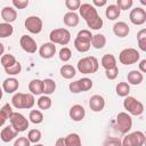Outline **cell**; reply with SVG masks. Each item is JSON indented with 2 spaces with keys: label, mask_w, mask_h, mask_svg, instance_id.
Here are the masks:
<instances>
[{
  "label": "cell",
  "mask_w": 146,
  "mask_h": 146,
  "mask_svg": "<svg viewBox=\"0 0 146 146\" xmlns=\"http://www.w3.org/2000/svg\"><path fill=\"white\" fill-rule=\"evenodd\" d=\"M92 34L89 30H81L74 39V48L79 52H87L91 47Z\"/></svg>",
  "instance_id": "6da1fadb"
},
{
  "label": "cell",
  "mask_w": 146,
  "mask_h": 146,
  "mask_svg": "<svg viewBox=\"0 0 146 146\" xmlns=\"http://www.w3.org/2000/svg\"><path fill=\"white\" fill-rule=\"evenodd\" d=\"M78 71L82 74H92L98 71L99 63L95 56H88L81 58L76 64Z\"/></svg>",
  "instance_id": "7a4b0ae2"
},
{
  "label": "cell",
  "mask_w": 146,
  "mask_h": 146,
  "mask_svg": "<svg viewBox=\"0 0 146 146\" xmlns=\"http://www.w3.org/2000/svg\"><path fill=\"white\" fill-rule=\"evenodd\" d=\"M50 42L54 44H60V46H66L70 40H71V33L67 29H55L50 32L49 34Z\"/></svg>",
  "instance_id": "3957f363"
},
{
  "label": "cell",
  "mask_w": 146,
  "mask_h": 146,
  "mask_svg": "<svg viewBox=\"0 0 146 146\" xmlns=\"http://www.w3.org/2000/svg\"><path fill=\"white\" fill-rule=\"evenodd\" d=\"M123 107L127 111L128 114L130 115H141L144 112V105L141 102H139L138 99H136L135 97L131 96H127L123 100Z\"/></svg>",
  "instance_id": "277c9868"
},
{
  "label": "cell",
  "mask_w": 146,
  "mask_h": 146,
  "mask_svg": "<svg viewBox=\"0 0 146 146\" xmlns=\"http://www.w3.org/2000/svg\"><path fill=\"white\" fill-rule=\"evenodd\" d=\"M139 58H140V54L135 48H125V49L121 50V52L119 55V60L123 65L136 64L139 60Z\"/></svg>",
  "instance_id": "5b68a950"
},
{
  "label": "cell",
  "mask_w": 146,
  "mask_h": 146,
  "mask_svg": "<svg viewBox=\"0 0 146 146\" xmlns=\"http://www.w3.org/2000/svg\"><path fill=\"white\" fill-rule=\"evenodd\" d=\"M115 127L116 129L121 132V133H127L130 131V129L132 128V119L131 115L128 114L127 112H120L116 115V120H115Z\"/></svg>",
  "instance_id": "8992f818"
},
{
  "label": "cell",
  "mask_w": 146,
  "mask_h": 146,
  "mask_svg": "<svg viewBox=\"0 0 146 146\" xmlns=\"http://www.w3.org/2000/svg\"><path fill=\"white\" fill-rule=\"evenodd\" d=\"M9 121H10L11 128L16 132H23V131L27 130V128H29V120L23 114H21L18 112H14L13 115L10 116Z\"/></svg>",
  "instance_id": "52a82bcc"
},
{
  "label": "cell",
  "mask_w": 146,
  "mask_h": 146,
  "mask_svg": "<svg viewBox=\"0 0 146 146\" xmlns=\"http://www.w3.org/2000/svg\"><path fill=\"white\" fill-rule=\"evenodd\" d=\"M145 133L143 131H133L123 137L122 146H143L145 143Z\"/></svg>",
  "instance_id": "ba28073f"
},
{
  "label": "cell",
  "mask_w": 146,
  "mask_h": 146,
  "mask_svg": "<svg viewBox=\"0 0 146 146\" xmlns=\"http://www.w3.org/2000/svg\"><path fill=\"white\" fill-rule=\"evenodd\" d=\"M24 26L25 29L32 33V34H39L41 31H42V26H43V23H42V19L39 17V16H29L25 22H24Z\"/></svg>",
  "instance_id": "9c48e42d"
},
{
  "label": "cell",
  "mask_w": 146,
  "mask_h": 146,
  "mask_svg": "<svg viewBox=\"0 0 146 146\" xmlns=\"http://www.w3.org/2000/svg\"><path fill=\"white\" fill-rule=\"evenodd\" d=\"M79 13H80V16L86 21V23H88L99 16L96 7H94L91 3H81V6L79 8Z\"/></svg>",
  "instance_id": "30bf717a"
},
{
  "label": "cell",
  "mask_w": 146,
  "mask_h": 146,
  "mask_svg": "<svg viewBox=\"0 0 146 146\" xmlns=\"http://www.w3.org/2000/svg\"><path fill=\"white\" fill-rule=\"evenodd\" d=\"M129 19L133 25H143L146 22V11L141 7H136L131 9L129 14Z\"/></svg>",
  "instance_id": "8fae6325"
},
{
  "label": "cell",
  "mask_w": 146,
  "mask_h": 146,
  "mask_svg": "<svg viewBox=\"0 0 146 146\" xmlns=\"http://www.w3.org/2000/svg\"><path fill=\"white\" fill-rule=\"evenodd\" d=\"M19 44H21L22 49H23L24 51L29 52V54H34V52L36 51V48H38L35 40H34L32 36L27 35V34H24V35L21 36V39H19Z\"/></svg>",
  "instance_id": "7c38bea8"
},
{
  "label": "cell",
  "mask_w": 146,
  "mask_h": 146,
  "mask_svg": "<svg viewBox=\"0 0 146 146\" xmlns=\"http://www.w3.org/2000/svg\"><path fill=\"white\" fill-rule=\"evenodd\" d=\"M55 54H56V46L51 42H46V43L41 44L39 48V55L44 59L52 58L55 56Z\"/></svg>",
  "instance_id": "4fadbf2b"
},
{
  "label": "cell",
  "mask_w": 146,
  "mask_h": 146,
  "mask_svg": "<svg viewBox=\"0 0 146 146\" xmlns=\"http://www.w3.org/2000/svg\"><path fill=\"white\" fill-rule=\"evenodd\" d=\"M89 107L94 112H102L105 107V99L100 95H94L89 98Z\"/></svg>",
  "instance_id": "5bb4252c"
},
{
  "label": "cell",
  "mask_w": 146,
  "mask_h": 146,
  "mask_svg": "<svg viewBox=\"0 0 146 146\" xmlns=\"http://www.w3.org/2000/svg\"><path fill=\"white\" fill-rule=\"evenodd\" d=\"M68 115H70V117H71L73 121L80 122V121H82V120L84 119V116H86V110H84L83 106H81V105H79V104H75V105H73V106L70 108Z\"/></svg>",
  "instance_id": "9a60e30c"
},
{
  "label": "cell",
  "mask_w": 146,
  "mask_h": 146,
  "mask_svg": "<svg viewBox=\"0 0 146 146\" xmlns=\"http://www.w3.org/2000/svg\"><path fill=\"white\" fill-rule=\"evenodd\" d=\"M1 17L5 21V23H13L14 21H16L17 18V11L14 7L10 6H6L1 9Z\"/></svg>",
  "instance_id": "2e32d148"
},
{
  "label": "cell",
  "mask_w": 146,
  "mask_h": 146,
  "mask_svg": "<svg viewBox=\"0 0 146 146\" xmlns=\"http://www.w3.org/2000/svg\"><path fill=\"white\" fill-rule=\"evenodd\" d=\"M113 33L119 38H125L130 33V27L125 22H116L113 25Z\"/></svg>",
  "instance_id": "e0dca14e"
},
{
  "label": "cell",
  "mask_w": 146,
  "mask_h": 146,
  "mask_svg": "<svg viewBox=\"0 0 146 146\" xmlns=\"http://www.w3.org/2000/svg\"><path fill=\"white\" fill-rule=\"evenodd\" d=\"M19 87V82L16 78H7L2 82V90L7 94H13L15 92Z\"/></svg>",
  "instance_id": "ac0fdd59"
},
{
  "label": "cell",
  "mask_w": 146,
  "mask_h": 146,
  "mask_svg": "<svg viewBox=\"0 0 146 146\" xmlns=\"http://www.w3.org/2000/svg\"><path fill=\"white\" fill-rule=\"evenodd\" d=\"M29 91L33 96L43 94V81L40 79H33L29 83Z\"/></svg>",
  "instance_id": "d6986e66"
},
{
  "label": "cell",
  "mask_w": 146,
  "mask_h": 146,
  "mask_svg": "<svg viewBox=\"0 0 146 146\" xmlns=\"http://www.w3.org/2000/svg\"><path fill=\"white\" fill-rule=\"evenodd\" d=\"M17 135H18V132H16V131L11 128V125H8V127H5V128L1 130V132H0V138H1V140H2L3 143H9V141H11L13 139H15Z\"/></svg>",
  "instance_id": "ffe728a7"
},
{
  "label": "cell",
  "mask_w": 146,
  "mask_h": 146,
  "mask_svg": "<svg viewBox=\"0 0 146 146\" xmlns=\"http://www.w3.org/2000/svg\"><path fill=\"white\" fill-rule=\"evenodd\" d=\"M63 21H64V24L66 26H70V27H75L79 22H80V18H79V15L75 13V11H68L64 15L63 17Z\"/></svg>",
  "instance_id": "44dd1931"
},
{
  "label": "cell",
  "mask_w": 146,
  "mask_h": 146,
  "mask_svg": "<svg viewBox=\"0 0 146 146\" xmlns=\"http://www.w3.org/2000/svg\"><path fill=\"white\" fill-rule=\"evenodd\" d=\"M127 79H128V83L129 84H133V86H138L143 82L144 80V75L141 72L137 71V70H132L128 73L127 75Z\"/></svg>",
  "instance_id": "7402d4cb"
},
{
  "label": "cell",
  "mask_w": 146,
  "mask_h": 146,
  "mask_svg": "<svg viewBox=\"0 0 146 146\" xmlns=\"http://www.w3.org/2000/svg\"><path fill=\"white\" fill-rule=\"evenodd\" d=\"M100 65L105 70H110V68L116 66V58L112 54H105L100 59Z\"/></svg>",
  "instance_id": "603a6c76"
},
{
  "label": "cell",
  "mask_w": 146,
  "mask_h": 146,
  "mask_svg": "<svg viewBox=\"0 0 146 146\" xmlns=\"http://www.w3.org/2000/svg\"><path fill=\"white\" fill-rule=\"evenodd\" d=\"M59 73H60V75H62L64 79L70 80V79H73V78L75 76L76 71H75V67H74L73 65H70V64H64V65L60 67Z\"/></svg>",
  "instance_id": "cb8c5ba5"
},
{
  "label": "cell",
  "mask_w": 146,
  "mask_h": 146,
  "mask_svg": "<svg viewBox=\"0 0 146 146\" xmlns=\"http://www.w3.org/2000/svg\"><path fill=\"white\" fill-rule=\"evenodd\" d=\"M105 15H106V18H108L110 21H115L116 18L120 17L121 10L117 8L116 5H108V6L106 7Z\"/></svg>",
  "instance_id": "d4e9b609"
},
{
  "label": "cell",
  "mask_w": 146,
  "mask_h": 146,
  "mask_svg": "<svg viewBox=\"0 0 146 146\" xmlns=\"http://www.w3.org/2000/svg\"><path fill=\"white\" fill-rule=\"evenodd\" d=\"M106 44V38L104 34H100V33H97L95 35H92V39H91V46L95 48V49H102L104 48Z\"/></svg>",
  "instance_id": "484cf974"
},
{
  "label": "cell",
  "mask_w": 146,
  "mask_h": 146,
  "mask_svg": "<svg viewBox=\"0 0 146 146\" xmlns=\"http://www.w3.org/2000/svg\"><path fill=\"white\" fill-rule=\"evenodd\" d=\"M65 144L66 146H82V143H81V138L78 133L75 132H72V133H68L66 137H65Z\"/></svg>",
  "instance_id": "4316f807"
},
{
  "label": "cell",
  "mask_w": 146,
  "mask_h": 146,
  "mask_svg": "<svg viewBox=\"0 0 146 146\" xmlns=\"http://www.w3.org/2000/svg\"><path fill=\"white\" fill-rule=\"evenodd\" d=\"M116 95L120 97H127L130 92V84L128 82H119L115 87Z\"/></svg>",
  "instance_id": "83f0119b"
},
{
  "label": "cell",
  "mask_w": 146,
  "mask_h": 146,
  "mask_svg": "<svg viewBox=\"0 0 146 146\" xmlns=\"http://www.w3.org/2000/svg\"><path fill=\"white\" fill-rule=\"evenodd\" d=\"M43 81V94L46 96L51 95L56 90V83L52 79H44Z\"/></svg>",
  "instance_id": "f1b7e54d"
},
{
  "label": "cell",
  "mask_w": 146,
  "mask_h": 146,
  "mask_svg": "<svg viewBox=\"0 0 146 146\" xmlns=\"http://www.w3.org/2000/svg\"><path fill=\"white\" fill-rule=\"evenodd\" d=\"M36 105L40 110H49L51 107V98L49 96L42 95L36 100Z\"/></svg>",
  "instance_id": "f546056e"
},
{
  "label": "cell",
  "mask_w": 146,
  "mask_h": 146,
  "mask_svg": "<svg viewBox=\"0 0 146 146\" xmlns=\"http://www.w3.org/2000/svg\"><path fill=\"white\" fill-rule=\"evenodd\" d=\"M29 120L34 124H40L43 121V114L39 110H32V111H30Z\"/></svg>",
  "instance_id": "4dcf8cb0"
},
{
  "label": "cell",
  "mask_w": 146,
  "mask_h": 146,
  "mask_svg": "<svg viewBox=\"0 0 146 146\" xmlns=\"http://www.w3.org/2000/svg\"><path fill=\"white\" fill-rule=\"evenodd\" d=\"M14 33V27L9 23H0V38H8Z\"/></svg>",
  "instance_id": "1f68e13d"
},
{
  "label": "cell",
  "mask_w": 146,
  "mask_h": 146,
  "mask_svg": "<svg viewBox=\"0 0 146 146\" xmlns=\"http://www.w3.org/2000/svg\"><path fill=\"white\" fill-rule=\"evenodd\" d=\"M0 62H1V65L3 66V68H7V67L13 66L17 60H16V58H15L11 54H3V55L1 56Z\"/></svg>",
  "instance_id": "d6a6232c"
},
{
  "label": "cell",
  "mask_w": 146,
  "mask_h": 146,
  "mask_svg": "<svg viewBox=\"0 0 146 146\" xmlns=\"http://www.w3.org/2000/svg\"><path fill=\"white\" fill-rule=\"evenodd\" d=\"M41 137H42V133L39 129H31L27 133V139L32 144H38L41 140Z\"/></svg>",
  "instance_id": "836d02e7"
},
{
  "label": "cell",
  "mask_w": 146,
  "mask_h": 146,
  "mask_svg": "<svg viewBox=\"0 0 146 146\" xmlns=\"http://www.w3.org/2000/svg\"><path fill=\"white\" fill-rule=\"evenodd\" d=\"M78 83H79V87H80V90H81V92L90 90V89L92 88V86H94V83H92L91 79H89V78H86V76H84V78H81V79H79V80H78Z\"/></svg>",
  "instance_id": "e575fe53"
},
{
  "label": "cell",
  "mask_w": 146,
  "mask_h": 146,
  "mask_svg": "<svg viewBox=\"0 0 146 146\" xmlns=\"http://www.w3.org/2000/svg\"><path fill=\"white\" fill-rule=\"evenodd\" d=\"M35 104V99H34V96L30 92L27 94H23V108H32Z\"/></svg>",
  "instance_id": "d590c367"
},
{
  "label": "cell",
  "mask_w": 146,
  "mask_h": 146,
  "mask_svg": "<svg viewBox=\"0 0 146 146\" xmlns=\"http://www.w3.org/2000/svg\"><path fill=\"white\" fill-rule=\"evenodd\" d=\"M137 41L140 50L146 51V29H141L137 33Z\"/></svg>",
  "instance_id": "8d00e7d4"
},
{
  "label": "cell",
  "mask_w": 146,
  "mask_h": 146,
  "mask_svg": "<svg viewBox=\"0 0 146 146\" xmlns=\"http://www.w3.org/2000/svg\"><path fill=\"white\" fill-rule=\"evenodd\" d=\"M11 104L15 108H23V92H16L11 98Z\"/></svg>",
  "instance_id": "74e56055"
},
{
  "label": "cell",
  "mask_w": 146,
  "mask_h": 146,
  "mask_svg": "<svg viewBox=\"0 0 146 146\" xmlns=\"http://www.w3.org/2000/svg\"><path fill=\"white\" fill-rule=\"evenodd\" d=\"M58 56H59V59H60L62 62H68V60L71 59V57H72V51H71L70 48L63 47V48L59 50Z\"/></svg>",
  "instance_id": "f35d334b"
},
{
  "label": "cell",
  "mask_w": 146,
  "mask_h": 146,
  "mask_svg": "<svg viewBox=\"0 0 146 146\" xmlns=\"http://www.w3.org/2000/svg\"><path fill=\"white\" fill-rule=\"evenodd\" d=\"M21 71H22V65H21L19 62H16L13 66L5 68V72H6L8 75H17V74L21 73Z\"/></svg>",
  "instance_id": "ab89813d"
},
{
  "label": "cell",
  "mask_w": 146,
  "mask_h": 146,
  "mask_svg": "<svg viewBox=\"0 0 146 146\" xmlns=\"http://www.w3.org/2000/svg\"><path fill=\"white\" fill-rule=\"evenodd\" d=\"M103 24H104V22H103V18L100 16H98L95 19H92V21H90V22L87 23L88 27H90L91 30H99V29H102Z\"/></svg>",
  "instance_id": "60d3db41"
},
{
  "label": "cell",
  "mask_w": 146,
  "mask_h": 146,
  "mask_svg": "<svg viewBox=\"0 0 146 146\" xmlns=\"http://www.w3.org/2000/svg\"><path fill=\"white\" fill-rule=\"evenodd\" d=\"M65 6L70 11H75V10H79L81 6V1L80 0H66Z\"/></svg>",
  "instance_id": "b9f144b4"
},
{
  "label": "cell",
  "mask_w": 146,
  "mask_h": 146,
  "mask_svg": "<svg viewBox=\"0 0 146 146\" xmlns=\"http://www.w3.org/2000/svg\"><path fill=\"white\" fill-rule=\"evenodd\" d=\"M133 1L132 0H117L116 1V6L120 10H128L132 7Z\"/></svg>",
  "instance_id": "7bdbcfd3"
},
{
  "label": "cell",
  "mask_w": 146,
  "mask_h": 146,
  "mask_svg": "<svg viewBox=\"0 0 146 146\" xmlns=\"http://www.w3.org/2000/svg\"><path fill=\"white\" fill-rule=\"evenodd\" d=\"M103 146H122V141L119 137H108L105 139Z\"/></svg>",
  "instance_id": "ee69618b"
},
{
  "label": "cell",
  "mask_w": 146,
  "mask_h": 146,
  "mask_svg": "<svg viewBox=\"0 0 146 146\" xmlns=\"http://www.w3.org/2000/svg\"><path fill=\"white\" fill-rule=\"evenodd\" d=\"M105 75H106V78L108 80H115L117 78V75H119L117 66H114V67H112L110 70H105Z\"/></svg>",
  "instance_id": "f6af8a7d"
},
{
  "label": "cell",
  "mask_w": 146,
  "mask_h": 146,
  "mask_svg": "<svg viewBox=\"0 0 146 146\" xmlns=\"http://www.w3.org/2000/svg\"><path fill=\"white\" fill-rule=\"evenodd\" d=\"M29 0H13V6L16 9H24L29 6Z\"/></svg>",
  "instance_id": "bcb514c9"
},
{
  "label": "cell",
  "mask_w": 146,
  "mask_h": 146,
  "mask_svg": "<svg viewBox=\"0 0 146 146\" xmlns=\"http://www.w3.org/2000/svg\"><path fill=\"white\" fill-rule=\"evenodd\" d=\"M14 146H31V143L27 139V137H18L15 140Z\"/></svg>",
  "instance_id": "7dc6e473"
},
{
  "label": "cell",
  "mask_w": 146,
  "mask_h": 146,
  "mask_svg": "<svg viewBox=\"0 0 146 146\" xmlns=\"http://www.w3.org/2000/svg\"><path fill=\"white\" fill-rule=\"evenodd\" d=\"M1 111L3 112V114L7 116V119L9 120L10 119V116L13 115V113H14V111H13V108H11V106L7 103V104H5L2 107H1Z\"/></svg>",
  "instance_id": "c3c4849f"
},
{
  "label": "cell",
  "mask_w": 146,
  "mask_h": 146,
  "mask_svg": "<svg viewBox=\"0 0 146 146\" xmlns=\"http://www.w3.org/2000/svg\"><path fill=\"white\" fill-rule=\"evenodd\" d=\"M68 89H70V91H71L72 94H79V92H81L80 87H79V83H78V80L71 82V83L68 84Z\"/></svg>",
  "instance_id": "681fc988"
},
{
  "label": "cell",
  "mask_w": 146,
  "mask_h": 146,
  "mask_svg": "<svg viewBox=\"0 0 146 146\" xmlns=\"http://www.w3.org/2000/svg\"><path fill=\"white\" fill-rule=\"evenodd\" d=\"M107 3L106 0H92V6H97V7H103Z\"/></svg>",
  "instance_id": "f907efd6"
},
{
  "label": "cell",
  "mask_w": 146,
  "mask_h": 146,
  "mask_svg": "<svg viewBox=\"0 0 146 146\" xmlns=\"http://www.w3.org/2000/svg\"><path fill=\"white\" fill-rule=\"evenodd\" d=\"M139 72H141V73L146 72V59H141L139 62Z\"/></svg>",
  "instance_id": "816d5d0a"
},
{
  "label": "cell",
  "mask_w": 146,
  "mask_h": 146,
  "mask_svg": "<svg viewBox=\"0 0 146 146\" xmlns=\"http://www.w3.org/2000/svg\"><path fill=\"white\" fill-rule=\"evenodd\" d=\"M55 146H66V144H65V137L58 138L56 140V143H55Z\"/></svg>",
  "instance_id": "f5cc1de1"
},
{
  "label": "cell",
  "mask_w": 146,
  "mask_h": 146,
  "mask_svg": "<svg viewBox=\"0 0 146 146\" xmlns=\"http://www.w3.org/2000/svg\"><path fill=\"white\" fill-rule=\"evenodd\" d=\"M8 119H7V116L3 114V112L0 110V127H2L5 123H6V121H7Z\"/></svg>",
  "instance_id": "db71d44e"
},
{
  "label": "cell",
  "mask_w": 146,
  "mask_h": 146,
  "mask_svg": "<svg viewBox=\"0 0 146 146\" xmlns=\"http://www.w3.org/2000/svg\"><path fill=\"white\" fill-rule=\"evenodd\" d=\"M3 52H5V46L0 42V57L3 55Z\"/></svg>",
  "instance_id": "11a10c76"
},
{
  "label": "cell",
  "mask_w": 146,
  "mask_h": 146,
  "mask_svg": "<svg viewBox=\"0 0 146 146\" xmlns=\"http://www.w3.org/2000/svg\"><path fill=\"white\" fill-rule=\"evenodd\" d=\"M2 94H3V90H2V88L0 87V99L2 98Z\"/></svg>",
  "instance_id": "9f6ffc18"
},
{
  "label": "cell",
  "mask_w": 146,
  "mask_h": 146,
  "mask_svg": "<svg viewBox=\"0 0 146 146\" xmlns=\"http://www.w3.org/2000/svg\"><path fill=\"white\" fill-rule=\"evenodd\" d=\"M33 146H44V145H42V144H39V143H38V144H34Z\"/></svg>",
  "instance_id": "6f0895ef"
}]
</instances>
